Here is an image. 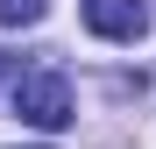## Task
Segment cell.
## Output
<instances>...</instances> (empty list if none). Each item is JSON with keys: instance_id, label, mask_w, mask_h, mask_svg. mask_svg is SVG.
Here are the masks:
<instances>
[{"instance_id": "6da1fadb", "label": "cell", "mask_w": 156, "mask_h": 149, "mask_svg": "<svg viewBox=\"0 0 156 149\" xmlns=\"http://www.w3.org/2000/svg\"><path fill=\"white\" fill-rule=\"evenodd\" d=\"M14 114L29 121V128L57 135L64 121H71V85H64V71H21V78H14Z\"/></svg>"}, {"instance_id": "7a4b0ae2", "label": "cell", "mask_w": 156, "mask_h": 149, "mask_svg": "<svg viewBox=\"0 0 156 149\" xmlns=\"http://www.w3.org/2000/svg\"><path fill=\"white\" fill-rule=\"evenodd\" d=\"M85 29L107 36V43H135L149 29V7L142 0H85Z\"/></svg>"}, {"instance_id": "277c9868", "label": "cell", "mask_w": 156, "mask_h": 149, "mask_svg": "<svg viewBox=\"0 0 156 149\" xmlns=\"http://www.w3.org/2000/svg\"><path fill=\"white\" fill-rule=\"evenodd\" d=\"M0 78H7V57H0Z\"/></svg>"}, {"instance_id": "3957f363", "label": "cell", "mask_w": 156, "mask_h": 149, "mask_svg": "<svg viewBox=\"0 0 156 149\" xmlns=\"http://www.w3.org/2000/svg\"><path fill=\"white\" fill-rule=\"evenodd\" d=\"M50 14V0H0V29H36Z\"/></svg>"}]
</instances>
